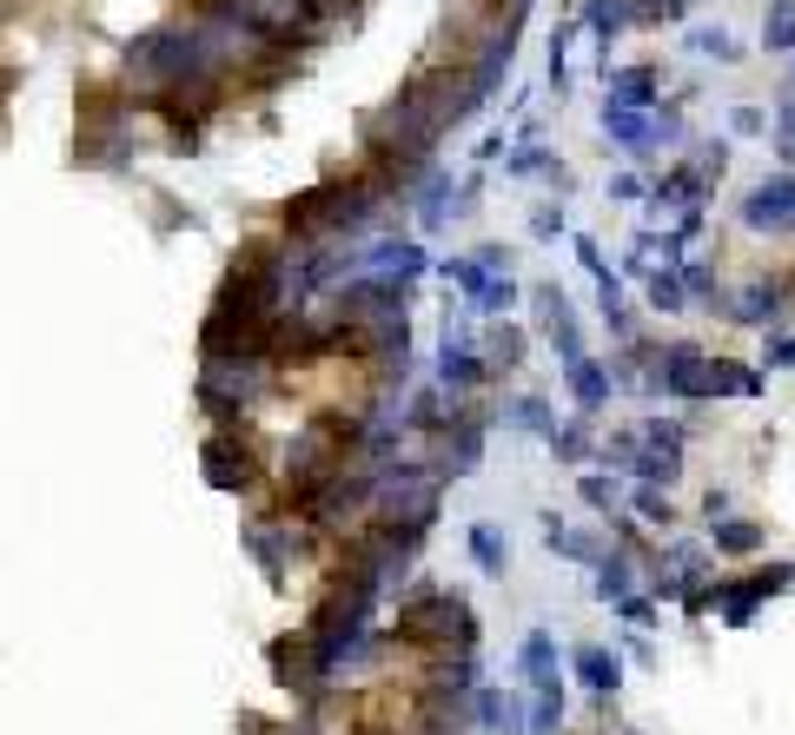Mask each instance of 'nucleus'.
<instances>
[{
    "label": "nucleus",
    "mask_w": 795,
    "mask_h": 735,
    "mask_svg": "<svg viewBox=\"0 0 795 735\" xmlns=\"http://www.w3.org/2000/svg\"><path fill=\"white\" fill-rule=\"evenodd\" d=\"M397 642H412V649H438V657H470V642H477V623L464 610V597L451 590H418L405 610H397Z\"/></svg>",
    "instance_id": "1"
},
{
    "label": "nucleus",
    "mask_w": 795,
    "mask_h": 735,
    "mask_svg": "<svg viewBox=\"0 0 795 735\" xmlns=\"http://www.w3.org/2000/svg\"><path fill=\"white\" fill-rule=\"evenodd\" d=\"M782 584H795V569H788V563L749 569L743 584H723V577H715V584H709V610H723L730 623H749V616H756V603H762V597H775Z\"/></svg>",
    "instance_id": "2"
},
{
    "label": "nucleus",
    "mask_w": 795,
    "mask_h": 735,
    "mask_svg": "<svg viewBox=\"0 0 795 735\" xmlns=\"http://www.w3.org/2000/svg\"><path fill=\"white\" fill-rule=\"evenodd\" d=\"M530 305H537V332H543L556 352H564V365H571V358H584V332H577L571 298L556 292V285H537V292H530Z\"/></svg>",
    "instance_id": "3"
},
{
    "label": "nucleus",
    "mask_w": 795,
    "mask_h": 735,
    "mask_svg": "<svg viewBox=\"0 0 795 735\" xmlns=\"http://www.w3.org/2000/svg\"><path fill=\"white\" fill-rule=\"evenodd\" d=\"M743 225H749V232H782V225H795V173L762 180V186L743 199Z\"/></svg>",
    "instance_id": "4"
},
{
    "label": "nucleus",
    "mask_w": 795,
    "mask_h": 735,
    "mask_svg": "<svg viewBox=\"0 0 795 735\" xmlns=\"http://www.w3.org/2000/svg\"><path fill=\"white\" fill-rule=\"evenodd\" d=\"M438 384L457 397V391H477V384H491V365H485V352H477L464 332L457 339H444V352H438Z\"/></svg>",
    "instance_id": "5"
},
{
    "label": "nucleus",
    "mask_w": 795,
    "mask_h": 735,
    "mask_svg": "<svg viewBox=\"0 0 795 735\" xmlns=\"http://www.w3.org/2000/svg\"><path fill=\"white\" fill-rule=\"evenodd\" d=\"M603 87H610V107L650 113L663 100V73L657 66H603Z\"/></svg>",
    "instance_id": "6"
},
{
    "label": "nucleus",
    "mask_w": 795,
    "mask_h": 735,
    "mask_svg": "<svg viewBox=\"0 0 795 735\" xmlns=\"http://www.w3.org/2000/svg\"><path fill=\"white\" fill-rule=\"evenodd\" d=\"M571 670H577V683L590 696H616L623 689V657H616V649H603V642H584L577 657H571Z\"/></svg>",
    "instance_id": "7"
},
{
    "label": "nucleus",
    "mask_w": 795,
    "mask_h": 735,
    "mask_svg": "<svg viewBox=\"0 0 795 735\" xmlns=\"http://www.w3.org/2000/svg\"><path fill=\"white\" fill-rule=\"evenodd\" d=\"M564 384H571V397H577V412H584V418H590V412H603L610 391H616V384H610V365H597L590 352L564 365Z\"/></svg>",
    "instance_id": "8"
},
{
    "label": "nucleus",
    "mask_w": 795,
    "mask_h": 735,
    "mask_svg": "<svg viewBox=\"0 0 795 735\" xmlns=\"http://www.w3.org/2000/svg\"><path fill=\"white\" fill-rule=\"evenodd\" d=\"M517 670H524V683H530L537 696H564V676H556V642H550L543 629H537V636H524Z\"/></svg>",
    "instance_id": "9"
},
{
    "label": "nucleus",
    "mask_w": 795,
    "mask_h": 735,
    "mask_svg": "<svg viewBox=\"0 0 795 735\" xmlns=\"http://www.w3.org/2000/svg\"><path fill=\"white\" fill-rule=\"evenodd\" d=\"M504 180H550L556 193L571 186V173L556 167V152H543L537 139H524V146H504Z\"/></svg>",
    "instance_id": "10"
},
{
    "label": "nucleus",
    "mask_w": 795,
    "mask_h": 735,
    "mask_svg": "<svg viewBox=\"0 0 795 735\" xmlns=\"http://www.w3.org/2000/svg\"><path fill=\"white\" fill-rule=\"evenodd\" d=\"M736 324H782V285H743V292H730V305H723Z\"/></svg>",
    "instance_id": "11"
},
{
    "label": "nucleus",
    "mask_w": 795,
    "mask_h": 735,
    "mask_svg": "<svg viewBox=\"0 0 795 735\" xmlns=\"http://www.w3.org/2000/svg\"><path fill=\"white\" fill-rule=\"evenodd\" d=\"M603 133H610L616 146H629L636 159H650V146H657V126H650V113H629V107H603Z\"/></svg>",
    "instance_id": "12"
},
{
    "label": "nucleus",
    "mask_w": 795,
    "mask_h": 735,
    "mask_svg": "<svg viewBox=\"0 0 795 735\" xmlns=\"http://www.w3.org/2000/svg\"><path fill=\"white\" fill-rule=\"evenodd\" d=\"M597 40H603V66H610V40L629 27V8H623V0H584V14H577Z\"/></svg>",
    "instance_id": "13"
},
{
    "label": "nucleus",
    "mask_w": 795,
    "mask_h": 735,
    "mask_svg": "<svg viewBox=\"0 0 795 735\" xmlns=\"http://www.w3.org/2000/svg\"><path fill=\"white\" fill-rule=\"evenodd\" d=\"M644 292H650V305H657L663 318H676V311L689 305V292H683V279H676V266H663V272L650 266V272H644Z\"/></svg>",
    "instance_id": "14"
},
{
    "label": "nucleus",
    "mask_w": 795,
    "mask_h": 735,
    "mask_svg": "<svg viewBox=\"0 0 795 735\" xmlns=\"http://www.w3.org/2000/svg\"><path fill=\"white\" fill-rule=\"evenodd\" d=\"M543 543H550L556 556H571V563H590V569L603 563V537H577V530H564V524H550Z\"/></svg>",
    "instance_id": "15"
},
{
    "label": "nucleus",
    "mask_w": 795,
    "mask_h": 735,
    "mask_svg": "<svg viewBox=\"0 0 795 735\" xmlns=\"http://www.w3.org/2000/svg\"><path fill=\"white\" fill-rule=\"evenodd\" d=\"M762 47H769V53H795V0H769Z\"/></svg>",
    "instance_id": "16"
},
{
    "label": "nucleus",
    "mask_w": 795,
    "mask_h": 735,
    "mask_svg": "<svg viewBox=\"0 0 795 735\" xmlns=\"http://www.w3.org/2000/svg\"><path fill=\"white\" fill-rule=\"evenodd\" d=\"M550 451L564 464H584L590 457V418H571V425H550Z\"/></svg>",
    "instance_id": "17"
},
{
    "label": "nucleus",
    "mask_w": 795,
    "mask_h": 735,
    "mask_svg": "<svg viewBox=\"0 0 795 735\" xmlns=\"http://www.w3.org/2000/svg\"><path fill=\"white\" fill-rule=\"evenodd\" d=\"M470 556L485 563L491 577H504V563H511V543H504V537H498L491 524H470Z\"/></svg>",
    "instance_id": "18"
},
{
    "label": "nucleus",
    "mask_w": 795,
    "mask_h": 735,
    "mask_svg": "<svg viewBox=\"0 0 795 735\" xmlns=\"http://www.w3.org/2000/svg\"><path fill=\"white\" fill-rule=\"evenodd\" d=\"M709 537H715V550H730V556H749V550L762 543V524H749V517H730V524H715Z\"/></svg>",
    "instance_id": "19"
},
{
    "label": "nucleus",
    "mask_w": 795,
    "mask_h": 735,
    "mask_svg": "<svg viewBox=\"0 0 795 735\" xmlns=\"http://www.w3.org/2000/svg\"><path fill=\"white\" fill-rule=\"evenodd\" d=\"M517 358H524V332H517V324L491 332V345H485V365H491V378H498V371H517Z\"/></svg>",
    "instance_id": "20"
},
{
    "label": "nucleus",
    "mask_w": 795,
    "mask_h": 735,
    "mask_svg": "<svg viewBox=\"0 0 795 735\" xmlns=\"http://www.w3.org/2000/svg\"><path fill=\"white\" fill-rule=\"evenodd\" d=\"M504 425H517V431H537V438H550V404H543V397H517V404H504Z\"/></svg>",
    "instance_id": "21"
},
{
    "label": "nucleus",
    "mask_w": 795,
    "mask_h": 735,
    "mask_svg": "<svg viewBox=\"0 0 795 735\" xmlns=\"http://www.w3.org/2000/svg\"><path fill=\"white\" fill-rule=\"evenodd\" d=\"M689 47H696L702 60H723V66H736V60H743V47H736L723 27H696V34H689Z\"/></svg>",
    "instance_id": "22"
},
{
    "label": "nucleus",
    "mask_w": 795,
    "mask_h": 735,
    "mask_svg": "<svg viewBox=\"0 0 795 735\" xmlns=\"http://www.w3.org/2000/svg\"><path fill=\"white\" fill-rule=\"evenodd\" d=\"M769 133H775V146H782V167H795V94L769 113Z\"/></svg>",
    "instance_id": "23"
},
{
    "label": "nucleus",
    "mask_w": 795,
    "mask_h": 735,
    "mask_svg": "<svg viewBox=\"0 0 795 735\" xmlns=\"http://www.w3.org/2000/svg\"><path fill=\"white\" fill-rule=\"evenodd\" d=\"M629 21H683L689 14V0H623Z\"/></svg>",
    "instance_id": "24"
},
{
    "label": "nucleus",
    "mask_w": 795,
    "mask_h": 735,
    "mask_svg": "<svg viewBox=\"0 0 795 735\" xmlns=\"http://www.w3.org/2000/svg\"><path fill=\"white\" fill-rule=\"evenodd\" d=\"M629 504H636V517H644V524H670V517H676V511H670V498H663L657 483H644V490H636Z\"/></svg>",
    "instance_id": "25"
},
{
    "label": "nucleus",
    "mask_w": 795,
    "mask_h": 735,
    "mask_svg": "<svg viewBox=\"0 0 795 735\" xmlns=\"http://www.w3.org/2000/svg\"><path fill=\"white\" fill-rule=\"evenodd\" d=\"M584 504H597V511H616V504H623V483L590 470V477H584Z\"/></svg>",
    "instance_id": "26"
},
{
    "label": "nucleus",
    "mask_w": 795,
    "mask_h": 735,
    "mask_svg": "<svg viewBox=\"0 0 795 735\" xmlns=\"http://www.w3.org/2000/svg\"><path fill=\"white\" fill-rule=\"evenodd\" d=\"M730 133L736 139H756V133H769V113L762 107H730Z\"/></svg>",
    "instance_id": "27"
},
{
    "label": "nucleus",
    "mask_w": 795,
    "mask_h": 735,
    "mask_svg": "<svg viewBox=\"0 0 795 735\" xmlns=\"http://www.w3.org/2000/svg\"><path fill=\"white\" fill-rule=\"evenodd\" d=\"M556 232H571L564 206H537V212H530V238H556Z\"/></svg>",
    "instance_id": "28"
},
{
    "label": "nucleus",
    "mask_w": 795,
    "mask_h": 735,
    "mask_svg": "<svg viewBox=\"0 0 795 735\" xmlns=\"http://www.w3.org/2000/svg\"><path fill=\"white\" fill-rule=\"evenodd\" d=\"M577 259H584V272H590L597 285H603V279H616V272H610V259H603V245H597V238H584V232H577Z\"/></svg>",
    "instance_id": "29"
},
{
    "label": "nucleus",
    "mask_w": 795,
    "mask_h": 735,
    "mask_svg": "<svg viewBox=\"0 0 795 735\" xmlns=\"http://www.w3.org/2000/svg\"><path fill=\"white\" fill-rule=\"evenodd\" d=\"M616 616H623V623H650V616H657V603H650V597H623V603H616Z\"/></svg>",
    "instance_id": "30"
},
{
    "label": "nucleus",
    "mask_w": 795,
    "mask_h": 735,
    "mask_svg": "<svg viewBox=\"0 0 795 735\" xmlns=\"http://www.w3.org/2000/svg\"><path fill=\"white\" fill-rule=\"evenodd\" d=\"M610 199H644V180H636V173H616V180H610Z\"/></svg>",
    "instance_id": "31"
},
{
    "label": "nucleus",
    "mask_w": 795,
    "mask_h": 735,
    "mask_svg": "<svg viewBox=\"0 0 795 735\" xmlns=\"http://www.w3.org/2000/svg\"><path fill=\"white\" fill-rule=\"evenodd\" d=\"M769 365H795V339H788V332L769 339Z\"/></svg>",
    "instance_id": "32"
}]
</instances>
